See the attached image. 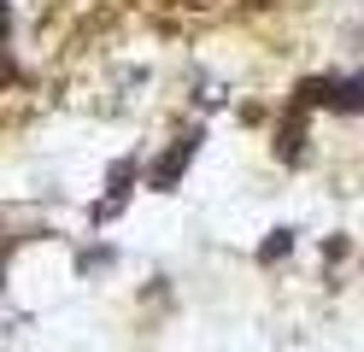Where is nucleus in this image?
<instances>
[{
	"instance_id": "1",
	"label": "nucleus",
	"mask_w": 364,
	"mask_h": 352,
	"mask_svg": "<svg viewBox=\"0 0 364 352\" xmlns=\"http://www.w3.org/2000/svg\"><path fill=\"white\" fill-rule=\"evenodd\" d=\"M335 106H341V112H364V70L335 88Z\"/></svg>"
}]
</instances>
